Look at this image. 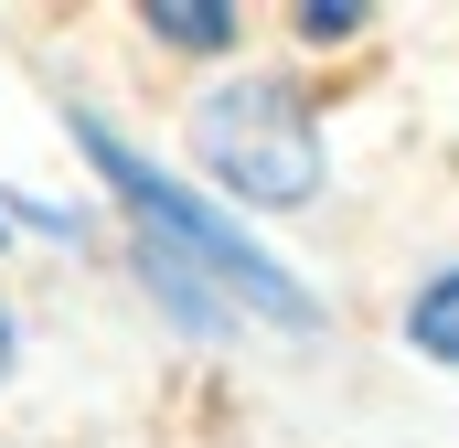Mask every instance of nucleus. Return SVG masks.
<instances>
[{"label":"nucleus","mask_w":459,"mask_h":448,"mask_svg":"<svg viewBox=\"0 0 459 448\" xmlns=\"http://www.w3.org/2000/svg\"><path fill=\"white\" fill-rule=\"evenodd\" d=\"M0 374H11V310H0Z\"/></svg>","instance_id":"6"},{"label":"nucleus","mask_w":459,"mask_h":448,"mask_svg":"<svg viewBox=\"0 0 459 448\" xmlns=\"http://www.w3.org/2000/svg\"><path fill=\"white\" fill-rule=\"evenodd\" d=\"M75 139H86V160H97V171L117 182V203L150 224V235H160V246H171L182 267H204L214 289H235L246 310H267V321H289V332H310V321H321V310H310V289H299V278H278V256H256V246H246V235L214 214V203H193L182 182H160V171H150L139 150H117L97 117H86Z\"/></svg>","instance_id":"1"},{"label":"nucleus","mask_w":459,"mask_h":448,"mask_svg":"<svg viewBox=\"0 0 459 448\" xmlns=\"http://www.w3.org/2000/svg\"><path fill=\"white\" fill-rule=\"evenodd\" d=\"M193 150L214 160V182H235L246 203H310V193H321V139H310L299 97L267 86V75L204 97V108H193Z\"/></svg>","instance_id":"2"},{"label":"nucleus","mask_w":459,"mask_h":448,"mask_svg":"<svg viewBox=\"0 0 459 448\" xmlns=\"http://www.w3.org/2000/svg\"><path fill=\"white\" fill-rule=\"evenodd\" d=\"M406 332H417V352H438V363H459V278H438V289L417 299V321H406Z\"/></svg>","instance_id":"4"},{"label":"nucleus","mask_w":459,"mask_h":448,"mask_svg":"<svg viewBox=\"0 0 459 448\" xmlns=\"http://www.w3.org/2000/svg\"><path fill=\"white\" fill-rule=\"evenodd\" d=\"M150 32L204 54V43H235V11H225V0H150Z\"/></svg>","instance_id":"3"},{"label":"nucleus","mask_w":459,"mask_h":448,"mask_svg":"<svg viewBox=\"0 0 459 448\" xmlns=\"http://www.w3.org/2000/svg\"><path fill=\"white\" fill-rule=\"evenodd\" d=\"M299 22H310V32H321V43H342L352 22H363V0H310V11H299Z\"/></svg>","instance_id":"5"}]
</instances>
